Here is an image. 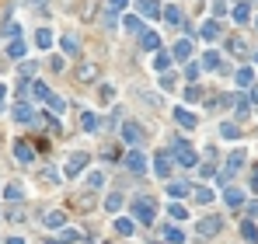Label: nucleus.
<instances>
[{
  "instance_id": "obj_1",
  "label": "nucleus",
  "mask_w": 258,
  "mask_h": 244,
  "mask_svg": "<svg viewBox=\"0 0 258 244\" xmlns=\"http://www.w3.org/2000/svg\"><path fill=\"white\" fill-rule=\"evenodd\" d=\"M168 150H171V157L178 160L181 168H196V160H199V157H196V150L189 147V140H181V136H174Z\"/></svg>"
},
{
  "instance_id": "obj_2",
  "label": "nucleus",
  "mask_w": 258,
  "mask_h": 244,
  "mask_svg": "<svg viewBox=\"0 0 258 244\" xmlns=\"http://www.w3.org/2000/svg\"><path fill=\"white\" fill-rule=\"evenodd\" d=\"M133 213H136V220H140V223H146V227H150V223H154V213H157V206H154V199L140 195V199L133 202Z\"/></svg>"
},
{
  "instance_id": "obj_3",
  "label": "nucleus",
  "mask_w": 258,
  "mask_h": 244,
  "mask_svg": "<svg viewBox=\"0 0 258 244\" xmlns=\"http://www.w3.org/2000/svg\"><path fill=\"white\" fill-rule=\"evenodd\" d=\"M171 164H174V157H171L168 147L154 153V175H157V178H171Z\"/></svg>"
},
{
  "instance_id": "obj_4",
  "label": "nucleus",
  "mask_w": 258,
  "mask_h": 244,
  "mask_svg": "<svg viewBox=\"0 0 258 244\" xmlns=\"http://www.w3.org/2000/svg\"><path fill=\"white\" fill-rule=\"evenodd\" d=\"M122 164L129 168V175H143V171H146V153H140V150H129V153L122 157Z\"/></svg>"
},
{
  "instance_id": "obj_5",
  "label": "nucleus",
  "mask_w": 258,
  "mask_h": 244,
  "mask_svg": "<svg viewBox=\"0 0 258 244\" xmlns=\"http://www.w3.org/2000/svg\"><path fill=\"white\" fill-rule=\"evenodd\" d=\"M84 168H87V153H70V160H66V178H77Z\"/></svg>"
},
{
  "instance_id": "obj_6",
  "label": "nucleus",
  "mask_w": 258,
  "mask_h": 244,
  "mask_svg": "<svg viewBox=\"0 0 258 244\" xmlns=\"http://www.w3.org/2000/svg\"><path fill=\"white\" fill-rule=\"evenodd\" d=\"M171 115H174V122H178L181 129H196V126H199V115H192L189 108H174Z\"/></svg>"
},
{
  "instance_id": "obj_7",
  "label": "nucleus",
  "mask_w": 258,
  "mask_h": 244,
  "mask_svg": "<svg viewBox=\"0 0 258 244\" xmlns=\"http://www.w3.org/2000/svg\"><path fill=\"white\" fill-rule=\"evenodd\" d=\"M220 227H224V220H220V216H206V220H199V237H216Z\"/></svg>"
},
{
  "instance_id": "obj_8",
  "label": "nucleus",
  "mask_w": 258,
  "mask_h": 244,
  "mask_svg": "<svg viewBox=\"0 0 258 244\" xmlns=\"http://www.w3.org/2000/svg\"><path fill=\"white\" fill-rule=\"evenodd\" d=\"M140 136H143V129H140V122H122V143L136 147V143H140Z\"/></svg>"
},
{
  "instance_id": "obj_9",
  "label": "nucleus",
  "mask_w": 258,
  "mask_h": 244,
  "mask_svg": "<svg viewBox=\"0 0 258 244\" xmlns=\"http://www.w3.org/2000/svg\"><path fill=\"white\" fill-rule=\"evenodd\" d=\"M42 223H46L49 230H63V227H66V213H63V210H49V213L42 216Z\"/></svg>"
},
{
  "instance_id": "obj_10",
  "label": "nucleus",
  "mask_w": 258,
  "mask_h": 244,
  "mask_svg": "<svg viewBox=\"0 0 258 244\" xmlns=\"http://www.w3.org/2000/svg\"><path fill=\"white\" fill-rule=\"evenodd\" d=\"M14 157L21 160V164H31V160H35V150H31L25 140H18V143H14Z\"/></svg>"
},
{
  "instance_id": "obj_11",
  "label": "nucleus",
  "mask_w": 258,
  "mask_h": 244,
  "mask_svg": "<svg viewBox=\"0 0 258 244\" xmlns=\"http://www.w3.org/2000/svg\"><path fill=\"white\" fill-rule=\"evenodd\" d=\"M171 56L174 60H189L192 56V42H189V38H178V42L171 46Z\"/></svg>"
},
{
  "instance_id": "obj_12",
  "label": "nucleus",
  "mask_w": 258,
  "mask_h": 244,
  "mask_svg": "<svg viewBox=\"0 0 258 244\" xmlns=\"http://www.w3.org/2000/svg\"><path fill=\"white\" fill-rule=\"evenodd\" d=\"M14 119H18V122H31V119H35V108H31V105L21 98V101L14 105Z\"/></svg>"
},
{
  "instance_id": "obj_13",
  "label": "nucleus",
  "mask_w": 258,
  "mask_h": 244,
  "mask_svg": "<svg viewBox=\"0 0 258 244\" xmlns=\"http://www.w3.org/2000/svg\"><path fill=\"white\" fill-rule=\"evenodd\" d=\"M59 46H63L66 56H77V53H81V38H77V35H63V38H59Z\"/></svg>"
},
{
  "instance_id": "obj_14",
  "label": "nucleus",
  "mask_w": 258,
  "mask_h": 244,
  "mask_svg": "<svg viewBox=\"0 0 258 244\" xmlns=\"http://www.w3.org/2000/svg\"><path fill=\"white\" fill-rule=\"evenodd\" d=\"M189 192V182H168V199H185Z\"/></svg>"
},
{
  "instance_id": "obj_15",
  "label": "nucleus",
  "mask_w": 258,
  "mask_h": 244,
  "mask_svg": "<svg viewBox=\"0 0 258 244\" xmlns=\"http://www.w3.org/2000/svg\"><path fill=\"white\" fill-rule=\"evenodd\" d=\"M136 7L146 18H161V4H157V0H136Z\"/></svg>"
},
{
  "instance_id": "obj_16",
  "label": "nucleus",
  "mask_w": 258,
  "mask_h": 244,
  "mask_svg": "<svg viewBox=\"0 0 258 244\" xmlns=\"http://www.w3.org/2000/svg\"><path fill=\"white\" fill-rule=\"evenodd\" d=\"M199 35L206 38V42H216V38H220V25L209 18V21H202V28H199Z\"/></svg>"
},
{
  "instance_id": "obj_17",
  "label": "nucleus",
  "mask_w": 258,
  "mask_h": 244,
  "mask_svg": "<svg viewBox=\"0 0 258 244\" xmlns=\"http://www.w3.org/2000/svg\"><path fill=\"white\" fill-rule=\"evenodd\" d=\"M140 42H143V49H146V53H154V49L161 46V38H157V31H150V28H143V35H140Z\"/></svg>"
},
{
  "instance_id": "obj_18",
  "label": "nucleus",
  "mask_w": 258,
  "mask_h": 244,
  "mask_svg": "<svg viewBox=\"0 0 258 244\" xmlns=\"http://www.w3.org/2000/svg\"><path fill=\"white\" fill-rule=\"evenodd\" d=\"M224 202H227L230 210H237V206H244V192H241V188H227V192H224Z\"/></svg>"
},
{
  "instance_id": "obj_19",
  "label": "nucleus",
  "mask_w": 258,
  "mask_h": 244,
  "mask_svg": "<svg viewBox=\"0 0 258 244\" xmlns=\"http://www.w3.org/2000/svg\"><path fill=\"white\" fill-rule=\"evenodd\" d=\"M133 230H136V223H133L129 216H119V220H115V234H119V237H133Z\"/></svg>"
},
{
  "instance_id": "obj_20",
  "label": "nucleus",
  "mask_w": 258,
  "mask_h": 244,
  "mask_svg": "<svg viewBox=\"0 0 258 244\" xmlns=\"http://www.w3.org/2000/svg\"><path fill=\"white\" fill-rule=\"evenodd\" d=\"M230 101H234V108H237V119H244V115L251 112V101H248L244 94H230Z\"/></svg>"
},
{
  "instance_id": "obj_21",
  "label": "nucleus",
  "mask_w": 258,
  "mask_h": 244,
  "mask_svg": "<svg viewBox=\"0 0 258 244\" xmlns=\"http://www.w3.org/2000/svg\"><path fill=\"white\" fill-rule=\"evenodd\" d=\"M21 195H25V188H21L18 182H11V185H4V199H7V202H21Z\"/></svg>"
},
{
  "instance_id": "obj_22",
  "label": "nucleus",
  "mask_w": 258,
  "mask_h": 244,
  "mask_svg": "<svg viewBox=\"0 0 258 244\" xmlns=\"http://www.w3.org/2000/svg\"><path fill=\"white\" fill-rule=\"evenodd\" d=\"M35 46H39V49H49V46H53V31H49V28H39V31H35Z\"/></svg>"
},
{
  "instance_id": "obj_23",
  "label": "nucleus",
  "mask_w": 258,
  "mask_h": 244,
  "mask_svg": "<svg viewBox=\"0 0 258 244\" xmlns=\"http://www.w3.org/2000/svg\"><path fill=\"white\" fill-rule=\"evenodd\" d=\"M77 241H84V234L70 230V227H63V230H59V244H77Z\"/></svg>"
},
{
  "instance_id": "obj_24",
  "label": "nucleus",
  "mask_w": 258,
  "mask_h": 244,
  "mask_svg": "<svg viewBox=\"0 0 258 244\" xmlns=\"http://www.w3.org/2000/svg\"><path fill=\"white\" fill-rule=\"evenodd\" d=\"M122 202H126V199H122L119 192H112V195L105 199V210H108V213H119V210H122Z\"/></svg>"
},
{
  "instance_id": "obj_25",
  "label": "nucleus",
  "mask_w": 258,
  "mask_h": 244,
  "mask_svg": "<svg viewBox=\"0 0 258 244\" xmlns=\"http://www.w3.org/2000/svg\"><path fill=\"white\" fill-rule=\"evenodd\" d=\"M230 14H234V21H237V25H244V21L251 18V7H248V4H244V0H241V4H237V7H234Z\"/></svg>"
},
{
  "instance_id": "obj_26",
  "label": "nucleus",
  "mask_w": 258,
  "mask_h": 244,
  "mask_svg": "<svg viewBox=\"0 0 258 244\" xmlns=\"http://www.w3.org/2000/svg\"><path fill=\"white\" fill-rule=\"evenodd\" d=\"M81 129H87V133L98 129V115H94V112H84V115H81Z\"/></svg>"
},
{
  "instance_id": "obj_27",
  "label": "nucleus",
  "mask_w": 258,
  "mask_h": 244,
  "mask_svg": "<svg viewBox=\"0 0 258 244\" xmlns=\"http://www.w3.org/2000/svg\"><path fill=\"white\" fill-rule=\"evenodd\" d=\"M7 56H11V60H21V56H25V42H21V38H11Z\"/></svg>"
},
{
  "instance_id": "obj_28",
  "label": "nucleus",
  "mask_w": 258,
  "mask_h": 244,
  "mask_svg": "<svg viewBox=\"0 0 258 244\" xmlns=\"http://www.w3.org/2000/svg\"><path fill=\"white\" fill-rule=\"evenodd\" d=\"M161 14H164V21H168V25H181V11H178L174 4H171V7H164Z\"/></svg>"
},
{
  "instance_id": "obj_29",
  "label": "nucleus",
  "mask_w": 258,
  "mask_h": 244,
  "mask_svg": "<svg viewBox=\"0 0 258 244\" xmlns=\"http://www.w3.org/2000/svg\"><path fill=\"white\" fill-rule=\"evenodd\" d=\"M202 66H206V70H220V53H213V49L202 53Z\"/></svg>"
},
{
  "instance_id": "obj_30",
  "label": "nucleus",
  "mask_w": 258,
  "mask_h": 244,
  "mask_svg": "<svg viewBox=\"0 0 258 244\" xmlns=\"http://www.w3.org/2000/svg\"><path fill=\"white\" fill-rule=\"evenodd\" d=\"M241 237H244V241H251V244H255V241H258V227H255V223H251V220H248V223H241Z\"/></svg>"
},
{
  "instance_id": "obj_31",
  "label": "nucleus",
  "mask_w": 258,
  "mask_h": 244,
  "mask_svg": "<svg viewBox=\"0 0 258 244\" xmlns=\"http://www.w3.org/2000/svg\"><path fill=\"white\" fill-rule=\"evenodd\" d=\"M220 136H224V140H237V136H241V129L234 126V122H224V126H220Z\"/></svg>"
},
{
  "instance_id": "obj_32",
  "label": "nucleus",
  "mask_w": 258,
  "mask_h": 244,
  "mask_svg": "<svg viewBox=\"0 0 258 244\" xmlns=\"http://www.w3.org/2000/svg\"><path fill=\"white\" fill-rule=\"evenodd\" d=\"M251 80H255V70H251V66H241V70H237V84H241V88H248Z\"/></svg>"
},
{
  "instance_id": "obj_33",
  "label": "nucleus",
  "mask_w": 258,
  "mask_h": 244,
  "mask_svg": "<svg viewBox=\"0 0 258 244\" xmlns=\"http://www.w3.org/2000/svg\"><path fill=\"white\" fill-rule=\"evenodd\" d=\"M46 105H49L53 112H59V115H63V108H66V101H63L59 94H53V91H49V98H46Z\"/></svg>"
},
{
  "instance_id": "obj_34",
  "label": "nucleus",
  "mask_w": 258,
  "mask_h": 244,
  "mask_svg": "<svg viewBox=\"0 0 258 244\" xmlns=\"http://www.w3.org/2000/svg\"><path fill=\"white\" fill-rule=\"evenodd\" d=\"M164 237H168L171 244H181V241H185V234H181L178 227H164Z\"/></svg>"
},
{
  "instance_id": "obj_35",
  "label": "nucleus",
  "mask_w": 258,
  "mask_h": 244,
  "mask_svg": "<svg viewBox=\"0 0 258 244\" xmlns=\"http://www.w3.org/2000/svg\"><path fill=\"white\" fill-rule=\"evenodd\" d=\"M31 94L46 101V98H49V84H42V80H35V84H31Z\"/></svg>"
},
{
  "instance_id": "obj_36",
  "label": "nucleus",
  "mask_w": 258,
  "mask_h": 244,
  "mask_svg": "<svg viewBox=\"0 0 258 244\" xmlns=\"http://www.w3.org/2000/svg\"><path fill=\"white\" fill-rule=\"evenodd\" d=\"M168 216H174V220H185L189 213H185V206H181V202H171V206H168Z\"/></svg>"
},
{
  "instance_id": "obj_37",
  "label": "nucleus",
  "mask_w": 258,
  "mask_h": 244,
  "mask_svg": "<svg viewBox=\"0 0 258 244\" xmlns=\"http://www.w3.org/2000/svg\"><path fill=\"white\" fill-rule=\"evenodd\" d=\"M154 66H157V70L164 73V70L171 66V53H157V56H154Z\"/></svg>"
},
{
  "instance_id": "obj_38",
  "label": "nucleus",
  "mask_w": 258,
  "mask_h": 244,
  "mask_svg": "<svg viewBox=\"0 0 258 244\" xmlns=\"http://www.w3.org/2000/svg\"><path fill=\"white\" fill-rule=\"evenodd\" d=\"M77 77H81V80H94V77H98V66H91V63H84V66L77 70Z\"/></svg>"
},
{
  "instance_id": "obj_39",
  "label": "nucleus",
  "mask_w": 258,
  "mask_h": 244,
  "mask_svg": "<svg viewBox=\"0 0 258 244\" xmlns=\"http://www.w3.org/2000/svg\"><path fill=\"white\" fill-rule=\"evenodd\" d=\"M126 4H129V0H105L108 14H119V11H126Z\"/></svg>"
},
{
  "instance_id": "obj_40",
  "label": "nucleus",
  "mask_w": 258,
  "mask_h": 244,
  "mask_svg": "<svg viewBox=\"0 0 258 244\" xmlns=\"http://www.w3.org/2000/svg\"><path fill=\"white\" fill-rule=\"evenodd\" d=\"M196 202H199V206H209V202H213V192H209V188H196Z\"/></svg>"
},
{
  "instance_id": "obj_41",
  "label": "nucleus",
  "mask_w": 258,
  "mask_h": 244,
  "mask_svg": "<svg viewBox=\"0 0 258 244\" xmlns=\"http://www.w3.org/2000/svg\"><path fill=\"white\" fill-rule=\"evenodd\" d=\"M87 185H91V188H101V185H105V171H91V175H87Z\"/></svg>"
},
{
  "instance_id": "obj_42",
  "label": "nucleus",
  "mask_w": 258,
  "mask_h": 244,
  "mask_svg": "<svg viewBox=\"0 0 258 244\" xmlns=\"http://www.w3.org/2000/svg\"><path fill=\"white\" fill-rule=\"evenodd\" d=\"M174 84H178L174 73H161V88H164V91H174Z\"/></svg>"
},
{
  "instance_id": "obj_43",
  "label": "nucleus",
  "mask_w": 258,
  "mask_h": 244,
  "mask_svg": "<svg viewBox=\"0 0 258 244\" xmlns=\"http://www.w3.org/2000/svg\"><path fill=\"white\" fill-rule=\"evenodd\" d=\"M122 28H126V31H136V28H140V18H136V14H126V18H122Z\"/></svg>"
},
{
  "instance_id": "obj_44",
  "label": "nucleus",
  "mask_w": 258,
  "mask_h": 244,
  "mask_svg": "<svg viewBox=\"0 0 258 244\" xmlns=\"http://www.w3.org/2000/svg\"><path fill=\"white\" fill-rule=\"evenodd\" d=\"M230 53H237V56H244V53H248V46L241 42V38H230Z\"/></svg>"
},
{
  "instance_id": "obj_45",
  "label": "nucleus",
  "mask_w": 258,
  "mask_h": 244,
  "mask_svg": "<svg viewBox=\"0 0 258 244\" xmlns=\"http://www.w3.org/2000/svg\"><path fill=\"white\" fill-rule=\"evenodd\" d=\"M199 98H202V91H199L196 84H192V88H185V101H199Z\"/></svg>"
},
{
  "instance_id": "obj_46",
  "label": "nucleus",
  "mask_w": 258,
  "mask_h": 244,
  "mask_svg": "<svg viewBox=\"0 0 258 244\" xmlns=\"http://www.w3.org/2000/svg\"><path fill=\"white\" fill-rule=\"evenodd\" d=\"M213 14H227V0H213Z\"/></svg>"
},
{
  "instance_id": "obj_47",
  "label": "nucleus",
  "mask_w": 258,
  "mask_h": 244,
  "mask_svg": "<svg viewBox=\"0 0 258 244\" xmlns=\"http://www.w3.org/2000/svg\"><path fill=\"white\" fill-rule=\"evenodd\" d=\"M4 35H7V38H21V25H7Z\"/></svg>"
},
{
  "instance_id": "obj_48",
  "label": "nucleus",
  "mask_w": 258,
  "mask_h": 244,
  "mask_svg": "<svg viewBox=\"0 0 258 244\" xmlns=\"http://www.w3.org/2000/svg\"><path fill=\"white\" fill-rule=\"evenodd\" d=\"M31 73H35V60L31 63H21V77H31Z\"/></svg>"
},
{
  "instance_id": "obj_49",
  "label": "nucleus",
  "mask_w": 258,
  "mask_h": 244,
  "mask_svg": "<svg viewBox=\"0 0 258 244\" xmlns=\"http://www.w3.org/2000/svg\"><path fill=\"white\" fill-rule=\"evenodd\" d=\"M248 101H251L255 108H258V84H255V91H251V98H248Z\"/></svg>"
},
{
  "instance_id": "obj_50",
  "label": "nucleus",
  "mask_w": 258,
  "mask_h": 244,
  "mask_svg": "<svg viewBox=\"0 0 258 244\" xmlns=\"http://www.w3.org/2000/svg\"><path fill=\"white\" fill-rule=\"evenodd\" d=\"M4 101H7V88L0 84V108H4Z\"/></svg>"
},
{
  "instance_id": "obj_51",
  "label": "nucleus",
  "mask_w": 258,
  "mask_h": 244,
  "mask_svg": "<svg viewBox=\"0 0 258 244\" xmlns=\"http://www.w3.org/2000/svg\"><path fill=\"white\" fill-rule=\"evenodd\" d=\"M251 182H255V188H258V164H255V171H251Z\"/></svg>"
},
{
  "instance_id": "obj_52",
  "label": "nucleus",
  "mask_w": 258,
  "mask_h": 244,
  "mask_svg": "<svg viewBox=\"0 0 258 244\" xmlns=\"http://www.w3.org/2000/svg\"><path fill=\"white\" fill-rule=\"evenodd\" d=\"M46 4H49V0H35V7H39V11H46Z\"/></svg>"
},
{
  "instance_id": "obj_53",
  "label": "nucleus",
  "mask_w": 258,
  "mask_h": 244,
  "mask_svg": "<svg viewBox=\"0 0 258 244\" xmlns=\"http://www.w3.org/2000/svg\"><path fill=\"white\" fill-rule=\"evenodd\" d=\"M7 244H25V241H21V237H11V241H7Z\"/></svg>"
},
{
  "instance_id": "obj_54",
  "label": "nucleus",
  "mask_w": 258,
  "mask_h": 244,
  "mask_svg": "<svg viewBox=\"0 0 258 244\" xmlns=\"http://www.w3.org/2000/svg\"><path fill=\"white\" fill-rule=\"evenodd\" d=\"M255 28H258V18H255Z\"/></svg>"
},
{
  "instance_id": "obj_55",
  "label": "nucleus",
  "mask_w": 258,
  "mask_h": 244,
  "mask_svg": "<svg viewBox=\"0 0 258 244\" xmlns=\"http://www.w3.org/2000/svg\"><path fill=\"white\" fill-rule=\"evenodd\" d=\"M255 63H258V56H255Z\"/></svg>"
}]
</instances>
